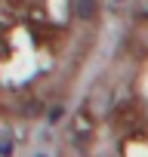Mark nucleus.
I'll return each instance as SVG.
<instances>
[{
    "instance_id": "1",
    "label": "nucleus",
    "mask_w": 148,
    "mask_h": 157,
    "mask_svg": "<svg viewBox=\"0 0 148 157\" xmlns=\"http://www.w3.org/2000/svg\"><path fill=\"white\" fill-rule=\"evenodd\" d=\"M71 10H74V19H80V22H93V19L99 16V0H74Z\"/></svg>"
},
{
    "instance_id": "2",
    "label": "nucleus",
    "mask_w": 148,
    "mask_h": 157,
    "mask_svg": "<svg viewBox=\"0 0 148 157\" xmlns=\"http://www.w3.org/2000/svg\"><path fill=\"white\" fill-rule=\"evenodd\" d=\"M62 114H65V108H62V105H53V108H49V114H46V120H49V123H59V120H62Z\"/></svg>"
},
{
    "instance_id": "3",
    "label": "nucleus",
    "mask_w": 148,
    "mask_h": 157,
    "mask_svg": "<svg viewBox=\"0 0 148 157\" xmlns=\"http://www.w3.org/2000/svg\"><path fill=\"white\" fill-rule=\"evenodd\" d=\"M13 154V145L10 142H0V157H10Z\"/></svg>"
},
{
    "instance_id": "4",
    "label": "nucleus",
    "mask_w": 148,
    "mask_h": 157,
    "mask_svg": "<svg viewBox=\"0 0 148 157\" xmlns=\"http://www.w3.org/2000/svg\"><path fill=\"white\" fill-rule=\"evenodd\" d=\"M37 157H43V154H37Z\"/></svg>"
}]
</instances>
